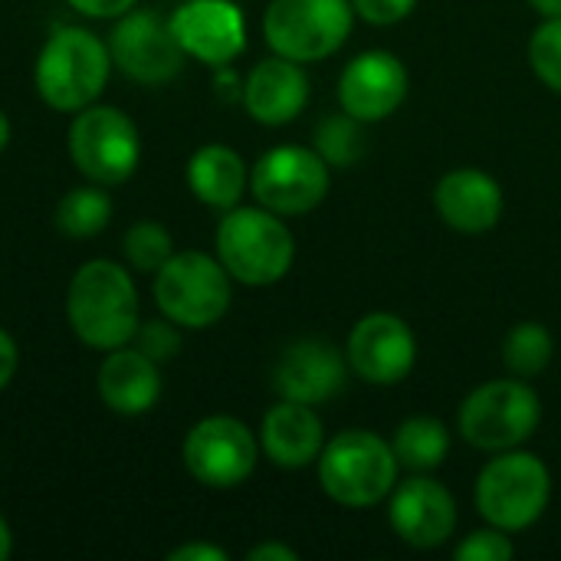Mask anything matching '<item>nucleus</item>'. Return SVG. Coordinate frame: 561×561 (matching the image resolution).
<instances>
[{
	"mask_svg": "<svg viewBox=\"0 0 561 561\" xmlns=\"http://www.w3.org/2000/svg\"><path fill=\"white\" fill-rule=\"evenodd\" d=\"M322 493L345 510H371L391 496L401 480V463L391 440L365 427L339 431L325 440L316 460Z\"/></svg>",
	"mask_w": 561,
	"mask_h": 561,
	"instance_id": "nucleus-4",
	"label": "nucleus"
},
{
	"mask_svg": "<svg viewBox=\"0 0 561 561\" xmlns=\"http://www.w3.org/2000/svg\"><path fill=\"white\" fill-rule=\"evenodd\" d=\"M161 365L151 362L135 345H122L105 352L95 371L99 401L118 417H141L161 401Z\"/></svg>",
	"mask_w": 561,
	"mask_h": 561,
	"instance_id": "nucleus-20",
	"label": "nucleus"
},
{
	"mask_svg": "<svg viewBox=\"0 0 561 561\" xmlns=\"http://www.w3.org/2000/svg\"><path fill=\"white\" fill-rule=\"evenodd\" d=\"M10 138H13V125H10V118H7V112L0 108V154L7 151V145H10Z\"/></svg>",
	"mask_w": 561,
	"mask_h": 561,
	"instance_id": "nucleus-39",
	"label": "nucleus"
},
{
	"mask_svg": "<svg viewBox=\"0 0 561 561\" xmlns=\"http://www.w3.org/2000/svg\"><path fill=\"white\" fill-rule=\"evenodd\" d=\"M181 332H184L181 325H174L171 319H164V316L158 312V319L138 322V332H135L131 345H135L138 352H145L151 362L168 365L171 358H178V352H181V345H184V335H181Z\"/></svg>",
	"mask_w": 561,
	"mask_h": 561,
	"instance_id": "nucleus-29",
	"label": "nucleus"
},
{
	"mask_svg": "<svg viewBox=\"0 0 561 561\" xmlns=\"http://www.w3.org/2000/svg\"><path fill=\"white\" fill-rule=\"evenodd\" d=\"M460 523L454 493L431 473L398 480L388 496V526L411 549H440L454 539Z\"/></svg>",
	"mask_w": 561,
	"mask_h": 561,
	"instance_id": "nucleus-14",
	"label": "nucleus"
},
{
	"mask_svg": "<svg viewBox=\"0 0 561 561\" xmlns=\"http://www.w3.org/2000/svg\"><path fill=\"white\" fill-rule=\"evenodd\" d=\"M348 358L339 352L332 342L322 339H299L286 345L273 365V391L283 401H299V404H325L332 401L345 381H348Z\"/></svg>",
	"mask_w": 561,
	"mask_h": 561,
	"instance_id": "nucleus-17",
	"label": "nucleus"
},
{
	"mask_svg": "<svg viewBox=\"0 0 561 561\" xmlns=\"http://www.w3.org/2000/svg\"><path fill=\"white\" fill-rule=\"evenodd\" d=\"M556 355V339L542 322H516L503 339V368L513 378H539Z\"/></svg>",
	"mask_w": 561,
	"mask_h": 561,
	"instance_id": "nucleus-25",
	"label": "nucleus"
},
{
	"mask_svg": "<svg viewBox=\"0 0 561 561\" xmlns=\"http://www.w3.org/2000/svg\"><path fill=\"white\" fill-rule=\"evenodd\" d=\"M214 89H217V95H220L224 102H240V99H243V79L237 76L233 62L214 69Z\"/></svg>",
	"mask_w": 561,
	"mask_h": 561,
	"instance_id": "nucleus-35",
	"label": "nucleus"
},
{
	"mask_svg": "<svg viewBox=\"0 0 561 561\" xmlns=\"http://www.w3.org/2000/svg\"><path fill=\"white\" fill-rule=\"evenodd\" d=\"M450 427L440 417L431 414H414L394 427L391 450L408 473H434L437 467L447 463L450 457Z\"/></svg>",
	"mask_w": 561,
	"mask_h": 561,
	"instance_id": "nucleus-23",
	"label": "nucleus"
},
{
	"mask_svg": "<svg viewBox=\"0 0 561 561\" xmlns=\"http://www.w3.org/2000/svg\"><path fill=\"white\" fill-rule=\"evenodd\" d=\"M184 181L197 204L224 214V210L237 207L243 201V194L250 191V168H247L243 154L233 151L230 145L207 141L187 158Z\"/></svg>",
	"mask_w": 561,
	"mask_h": 561,
	"instance_id": "nucleus-22",
	"label": "nucleus"
},
{
	"mask_svg": "<svg viewBox=\"0 0 561 561\" xmlns=\"http://www.w3.org/2000/svg\"><path fill=\"white\" fill-rule=\"evenodd\" d=\"M141 322L138 286L118 260H85L66 286V325L92 352L131 345Z\"/></svg>",
	"mask_w": 561,
	"mask_h": 561,
	"instance_id": "nucleus-1",
	"label": "nucleus"
},
{
	"mask_svg": "<svg viewBox=\"0 0 561 561\" xmlns=\"http://www.w3.org/2000/svg\"><path fill=\"white\" fill-rule=\"evenodd\" d=\"M168 23L184 56L207 69L230 66L247 49V16L233 0H184Z\"/></svg>",
	"mask_w": 561,
	"mask_h": 561,
	"instance_id": "nucleus-15",
	"label": "nucleus"
},
{
	"mask_svg": "<svg viewBox=\"0 0 561 561\" xmlns=\"http://www.w3.org/2000/svg\"><path fill=\"white\" fill-rule=\"evenodd\" d=\"M457 561H510L516 559V546L513 536L496 529V526H483L477 533H470L457 549H454Z\"/></svg>",
	"mask_w": 561,
	"mask_h": 561,
	"instance_id": "nucleus-30",
	"label": "nucleus"
},
{
	"mask_svg": "<svg viewBox=\"0 0 561 561\" xmlns=\"http://www.w3.org/2000/svg\"><path fill=\"white\" fill-rule=\"evenodd\" d=\"M247 561H299V556H296V549H289V546L270 539V542L253 546V549L247 552Z\"/></svg>",
	"mask_w": 561,
	"mask_h": 561,
	"instance_id": "nucleus-36",
	"label": "nucleus"
},
{
	"mask_svg": "<svg viewBox=\"0 0 561 561\" xmlns=\"http://www.w3.org/2000/svg\"><path fill=\"white\" fill-rule=\"evenodd\" d=\"M352 0H270L263 10V39L293 62H322L335 56L355 26Z\"/></svg>",
	"mask_w": 561,
	"mask_h": 561,
	"instance_id": "nucleus-9",
	"label": "nucleus"
},
{
	"mask_svg": "<svg viewBox=\"0 0 561 561\" xmlns=\"http://www.w3.org/2000/svg\"><path fill=\"white\" fill-rule=\"evenodd\" d=\"M352 7L371 26H394L414 13L417 0H352Z\"/></svg>",
	"mask_w": 561,
	"mask_h": 561,
	"instance_id": "nucleus-31",
	"label": "nucleus"
},
{
	"mask_svg": "<svg viewBox=\"0 0 561 561\" xmlns=\"http://www.w3.org/2000/svg\"><path fill=\"white\" fill-rule=\"evenodd\" d=\"M227 549L214 546V542H184L178 549L168 552V561H227Z\"/></svg>",
	"mask_w": 561,
	"mask_h": 561,
	"instance_id": "nucleus-34",
	"label": "nucleus"
},
{
	"mask_svg": "<svg viewBox=\"0 0 561 561\" xmlns=\"http://www.w3.org/2000/svg\"><path fill=\"white\" fill-rule=\"evenodd\" d=\"M539 424H542V398L523 378L486 381L473 388L457 411L460 437L483 454H503L523 447L526 440H533Z\"/></svg>",
	"mask_w": 561,
	"mask_h": 561,
	"instance_id": "nucleus-8",
	"label": "nucleus"
},
{
	"mask_svg": "<svg viewBox=\"0 0 561 561\" xmlns=\"http://www.w3.org/2000/svg\"><path fill=\"white\" fill-rule=\"evenodd\" d=\"M112 69L115 66L105 36L89 26L62 23L43 39L36 53L33 89L53 112L76 115L79 108L102 99Z\"/></svg>",
	"mask_w": 561,
	"mask_h": 561,
	"instance_id": "nucleus-2",
	"label": "nucleus"
},
{
	"mask_svg": "<svg viewBox=\"0 0 561 561\" xmlns=\"http://www.w3.org/2000/svg\"><path fill=\"white\" fill-rule=\"evenodd\" d=\"M62 3L89 20H118L122 13L138 7V0H62Z\"/></svg>",
	"mask_w": 561,
	"mask_h": 561,
	"instance_id": "nucleus-32",
	"label": "nucleus"
},
{
	"mask_svg": "<svg viewBox=\"0 0 561 561\" xmlns=\"http://www.w3.org/2000/svg\"><path fill=\"white\" fill-rule=\"evenodd\" d=\"M260 450L279 470L316 467L325 447V424L312 404L283 401L273 404L260 421Z\"/></svg>",
	"mask_w": 561,
	"mask_h": 561,
	"instance_id": "nucleus-21",
	"label": "nucleus"
},
{
	"mask_svg": "<svg viewBox=\"0 0 561 561\" xmlns=\"http://www.w3.org/2000/svg\"><path fill=\"white\" fill-rule=\"evenodd\" d=\"M542 20H549V16H561V0H526Z\"/></svg>",
	"mask_w": 561,
	"mask_h": 561,
	"instance_id": "nucleus-38",
	"label": "nucleus"
},
{
	"mask_svg": "<svg viewBox=\"0 0 561 561\" xmlns=\"http://www.w3.org/2000/svg\"><path fill=\"white\" fill-rule=\"evenodd\" d=\"M115 217V204L108 197V187L102 184H79V187H69L59 201H56V210H53V224L62 237L69 240H92L99 237Z\"/></svg>",
	"mask_w": 561,
	"mask_h": 561,
	"instance_id": "nucleus-24",
	"label": "nucleus"
},
{
	"mask_svg": "<svg viewBox=\"0 0 561 561\" xmlns=\"http://www.w3.org/2000/svg\"><path fill=\"white\" fill-rule=\"evenodd\" d=\"M552 500V473L542 457L516 447L493 454L473 483V506L486 526L510 536L533 529Z\"/></svg>",
	"mask_w": 561,
	"mask_h": 561,
	"instance_id": "nucleus-5",
	"label": "nucleus"
},
{
	"mask_svg": "<svg viewBox=\"0 0 561 561\" xmlns=\"http://www.w3.org/2000/svg\"><path fill=\"white\" fill-rule=\"evenodd\" d=\"M151 296L164 319L184 332L214 329L233 306V279L217 260L204 250H178L154 276Z\"/></svg>",
	"mask_w": 561,
	"mask_h": 561,
	"instance_id": "nucleus-6",
	"label": "nucleus"
},
{
	"mask_svg": "<svg viewBox=\"0 0 561 561\" xmlns=\"http://www.w3.org/2000/svg\"><path fill=\"white\" fill-rule=\"evenodd\" d=\"M66 154L72 168L102 187H118L141 164V131L118 105L92 102L79 108L66 128Z\"/></svg>",
	"mask_w": 561,
	"mask_h": 561,
	"instance_id": "nucleus-7",
	"label": "nucleus"
},
{
	"mask_svg": "<svg viewBox=\"0 0 561 561\" xmlns=\"http://www.w3.org/2000/svg\"><path fill=\"white\" fill-rule=\"evenodd\" d=\"M434 210L444 227L467 237H480L503 220L506 197L500 181L483 168H454L434 187Z\"/></svg>",
	"mask_w": 561,
	"mask_h": 561,
	"instance_id": "nucleus-18",
	"label": "nucleus"
},
{
	"mask_svg": "<svg viewBox=\"0 0 561 561\" xmlns=\"http://www.w3.org/2000/svg\"><path fill=\"white\" fill-rule=\"evenodd\" d=\"M16 368H20V348H16V339L0 325V394L10 388V381L16 378Z\"/></svg>",
	"mask_w": 561,
	"mask_h": 561,
	"instance_id": "nucleus-33",
	"label": "nucleus"
},
{
	"mask_svg": "<svg viewBox=\"0 0 561 561\" xmlns=\"http://www.w3.org/2000/svg\"><path fill=\"white\" fill-rule=\"evenodd\" d=\"M529 66L536 79L561 95V16L542 20L529 36Z\"/></svg>",
	"mask_w": 561,
	"mask_h": 561,
	"instance_id": "nucleus-28",
	"label": "nucleus"
},
{
	"mask_svg": "<svg viewBox=\"0 0 561 561\" xmlns=\"http://www.w3.org/2000/svg\"><path fill=\"white\" fill-rule=\"evenodd\" d=\"M174 237L171 230L161 224V220H151V217H141L135 220L125 237H122V260L131 273H145V276H154L171 256H174Z\"/></svg>",
	"mask_w": 561,
	"mask_h": 561,
	"instance_id": "nucleus-26",
	"label": "nucleus"
},
{
	"mask_svg": "<svg viewBox=\"0 0 561 561\" xmlns=\"http://www.w3.org/2000/svg\"><path fill=\"white\" fill-rule=\"evenodd\" d=\"M411 89V76L401 56L391 49H365L352 56L339 76V105L352 118L375 125L391 118Z\"/></svg>",
	"mask_w": 561,
	"mask_h": 561,
	"instance_id": "nucleus-16",
	"label": "nucleus"
},
{
	"mask_svg": "<svg viewBox=\"0 0 561 561\" xmlns=\"http://www.w3.org/2000/svg\"><path fill=\"white\" fill-rule=\"evenodd\" d=\"M332 187V168L316 148L276 145L250 164V194L279 217L312 214Z\"/></svg>",
	"mask_w": 561,
	"mask_h": 561,
	"instance_id": "nucleus-10",
	"label": "nucleus"
},
{
	"mask_svg": "<svg viewBox=\"0 0 561 561\" xmlns=\"http://www.w3.org/2000/svg\"><path fill=\"white\" fill-rule=\"evenodd\" d=\"M214 253L233 283L250 289L276 286L296 263V237L286 217L253 204H237L220 214L214 230Z\"/></svg>",
	"mask_w": 561,
	"mask_h": 561,
	"instance_id": "nucleus-3",
	"label": "nucleus"
},
{
	"mask_svg": "<svg viewBox=\"0 0 561 561\" xmlns=\"http://www.w3.org/2000/svg\"><path fill=\"white\" fill-rule=\"evenodd\" d=\"M260 437L233 414L201 417L181 444L184 470L194 483L207 490H237L243 486L260 463Z\"/></svg>",
	"mask_w": 561,
	"mask_h": 561,
	"instance_id": "nucleus-11",
	"label": "nucleus"
},
{
	"mask_svg": "<svg viewBox=\"0 0 561 561\" xmlns=\"http://www.w3.org/2000/svg\"><path fill=\"white\" fill-rule=\"evenodd\" d=\"M243 108L263 128H283L309 105V76L302 62L286 56L260 59L243 79Z\"/></svg>",
	"mask_w": 561,
	"mask_h": 561,
	"instance_id": "nucleus-19",
	"label": "nucleus"
},
{
	"mask_svg": "<svg viewBox=\"0 0 561 561\" xmlns=\"http://www.w3.org/2000/svg\"><path fill=\"white\" fill-rule=\"evenodd\" d=\"M112 66L138 85H168L181 76L187 56L178 46L168 16L148 7H131L105 36Z\"/></svg>",
	"mask_w": 561,
	"mask_h": 561,
	"instance_id": "nucleus-12",
	"label": "nucleus"
},
{
	"mask_svg": "<svg viewBox=\"0 0 561 561\" xmlns=\"http://www.w3.org/2000/svg\"><path fill=\"white\" fill-rule=\"evenodd\" d=\"M345 358L358 381L394 388L417 365V339L401 316L368 312L352 325L345 339Z\"/></svg>",
	"mask_w": 561,
	"mask_h": 561,
	"instance_id": "nucleus-13",
	"label": "nucleus"
},
{
	"mask_svg": "<svg viewBox=\"0 0 561 561\" xmlns=\"http://www.w3.org/2000/svg\"><path fill=\"white\" fill-rule=\"evenodd\" d=\"M13 556V529L7 523V516L0 513V561H7Z\"/></svg>",
	"mask_w": 561,
	"mask_h": 561,
	"instance_id": "nucleus-37",
	"label": "nucleus"
},
{
	"mask_svg": "<svg viewBox=\"0 0 561 561\" xmlns=\"http://www.w3.org/2000/svg\"><path fill=\"white\" fill-rule=\"evenodd\" d=\"M312 148L325 158V164H329L332 171H335V168H352V164H358L362 154H365V122L352 118L348 112L325 115V118L316 125Z\"/></svg>",
	"mask_w": 561,
	"mask_h": 561,
	"instance_id": "nucleus-27",
	"label": "nucleus"
}]
</instances>
